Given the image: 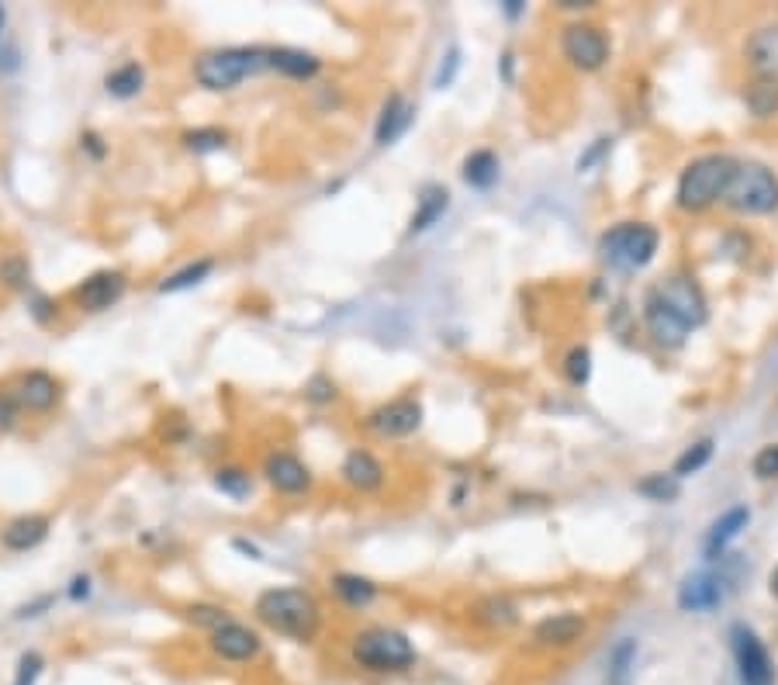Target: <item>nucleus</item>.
Returning <instances> with one entry per match:
<instances>
[{"label":"nucleus","mask_w":778,"mask_h":685,"mask_svg":"<svg viewBox=\"0 0 778 685\" xmlns=\"http://www.w3.org/2000/svg\"><path fill=\"white\" fill-rule=\"evenodd\" d=\"M253 613L267 630H274V634H281V637H291V641H298V644L315 641V634H319V627H322L319 599H315L308 589H298V585H281V589L260 592L253 602Z\"/></svg>","instance_id":"1"},{"label":"nucleus","mask_w":778,"mask_h":685,"mask_svg":"<svg viewBox=\"0 0 778 685\" xmlns=\"http://www.w3.org/2000/svg\"><path fill=\"white\" fill-rule=\"evenodd\" d=\"M737 160L727 153H706L699 160H692L682 170L675 187V205L689 215H702L713 205H720L723 194H727L730 180H734Z\"/></svg>","instance_id":"2"},{"label":"nucleus","mask_w":778,"mask_h":685,"mask_svg":"<svg viewBox=\"0 0 778 685\" xmlns=\"http://www.w3.org/2000/svg\"><path fill=\"white\" fill-rule=\"evenodd\" d=\"M270 70V56L263 45H229V49H208L194 59V80L205 90L225 94L236 90L243 80Z\"/></svg>","instance_id":"3"},{"label":"nucleus","mask_w":778,"mask_h":685,"mask_svg":"<svg viewBox=\"0 0 778 685\" xmlns=\"http://www.w3.org/2000/svg\"><path fill=\"white\" fill-rule=\"evenodd\" d=\"M350 658L357 668L374 675H398L409 672V668L419 661L415 654V644L409 641V634L395 627H367L353 637L350 644Z\"/></svg>","instance_id":"4"},{"label":"nucleus","mask_w":778,"mask_h":685,"mask_svg":"<svg viewBox=\"0 0 778 685\" xmlns=\"http://www.w3.org/2000/svg\"><path fill=\"white\" fill-rule=\"evenodd\" d=\"M661 232L647 222H619L599 236V257L613 270H644L657 257Z\"/></svg>","instance_id":"5"},{"label":"nucleus","mask_w":778,"mask_h":685,"mask_svg":"<svg viewBox=\"0 0 778 685\" xmlns=\"http://www.w3.org/2000/svg\"><path fill=\"white\" fill-rule=\"evenodd\" d=\"M723 205L737 215H772L778 212V177L765 163H737Z\"/></svg>","instance_id":"6"},{"label":"nucleus","mask_w":778,"mask_h":685,"mask_svg":"<svg viewBox=\"0 0 778 685\" xmlns=\"http://www.w3.org/2000/svg\"><path fill=\"white\" fill-rule=\"evenodd\" d=\"M654 291V298L682 322L685 329H699L702 322L709 319V301H706V291L699 288V281L692 274H668Z\"/></svg>","instance_id":"7"},{"label":"nucleus","mask_w":778,"mask_h":685,"mask_svg":"<svg viewBox=\"0 0 778 685\" xmlns=\"http://www.w3.org/2000/svg\"><path fill=\"white\" fill-rule=\"evenodd\" d=\"M730 651H734L740 685H775V661L765 641L747 623L730 627Z\"/></svg>","instance_id":"8"},{"label":"nucleus","mask_w":778,"mask_h":685,"mask_svg":"<svg viewBox=\"0 0 778 685\" xmlns=\"http://www.w3.org/2000/svg\"><path fill=\"white\" fill-rule=\"evenodd\" d=\"M561 52L564 59L581 73H595L609 63V39L599 25L588 21H571L561 32Z\"/></svg>","instance_id":"9"},{"label":"nucleus","mask_w":778,"mask_h":685,"mask_svg":"<svg viewBox=\"0 0 778 685\" xmlns=\"http://www.w3.org/2000/svg\"><path fill=\"white\" fill-rule=\"evenodd\" d=\"M364 426L381 440H398V436H412L422 426V402L412 395L395 398V402L377 405L374 412L364 419Z\"/></svg>","instance_id":"10"},{"label":"nucleus","mask_w":778,"mask_h":685,"mask_svg":"<svg viewBox=\"0 0 778 685\" xmlns=\"http://www.w3.org/2000/svg\"><path fill=\"white\" fill-rule=\"evenodd\" d=\"M128 291V277L122 274V270H97V274L83 277V281L73 288V305L80 308V312H108V308H115L118 301L125 298Z\"/></svg>","instance_id":"11"},{"label":"nucleus","mask_w":778,"mask_h":685,"mask_svg":"<svg viewBox=\"0 0 778 685\" xmlns=\"http://www.w3.org/2000/svg\"><path fill=\"white\" fill-rule=\"evenodd\" d=\"M263 478L281 495H305L315 485L312 468L298 454H287V450H274V454L263 457Z\"/></svg>","instance_id":"12"},{"label":"nucleus","mask_w":778,"mask_h":685,"mask_svg":"<svg viewBox=\"0 0 778 685\" xmlns=\"http://www.w3.org/2000/svg\"><path fill=\"white\" fill-rule=\"evenodd\" d=\"M208 644L218 658L232 661V665H246V661L260 658V651H263L260 634H256L253 627H246V623H239V620H225L222 627L211 630Z\"/></svg>","instance_id":"13"},{"label":"nucleus","mask_w":778,"mask_h":685,"mask_svg":"<svg viewBox=\"0 0 778 685\" xmlns=\"http://www.w3.org/2000/svg\"><path fill=\"white\" fill-rule=\"evenodd\" d=\"M14 398H18L21 412H35V416H42V412H52L59 405V398H63V381L52 378L49 371H42V367H32V371L18 374V381L11 385Z\"/></svg>","instance_id":"14"},{"label":"nucleus","mask_w":778,"mask_h":685,"mask_svg":"<svg viewBox=\"0 0 778 685\" xmlns=\"http://www.w3.org/2000/svg\"><path fill=\"white\" fill-rule=\"evenodd\" d=\"M723 596H727V585H723L720 575H713V571H692L678 585V609H685V613H709V609L720 606Z\"/></svg>","instance_id":"15"},{"label":"nucleus","mask_w":778,"mask_h":685,"mask_svg":"<svg viewBox=\"0 0 778 685\" xmlns=\"http://www.w3.org/2000/svg\"><path fill=\"white\" fill-rule=\"evenodd\" d=\"M588 634V620L578 613H554L547 620L536 623L533 641L536 647H550V651H564V647L581 644Z\"/></svg>","instance_id":"16"},{"label":"nucleus","mask_w":778,"mask_h":685,"mask_svg":"<svg viewBox=\"0 0 778 685\" xmlns=\"http://www.w3.org/2000/svg\"><path fill=\"white\" fill-rule=\"evenodd\" d=\"M49 530H52V519L45 513H21L0 530V544H4V551L25 554V551H35L39 544H45Z\"/></svg>","instance_id":"17"},{"label":"nucleus","mask_w":778,"mask_h":685,"mask_svg":"<svg viewBox=\"0 0 778 685\" xmlns=\"http://www.w3.org/2000/svg\"><path fill=\"white\" fill-rule=\"evenodd\" d=\"M644 326L651 333V340L657 346H664V350H678V346H685V340H689V329L654 298V291H647L644 298Z\"/></svg>","instance_id":"18"},{"label":"nucleus","mask_w":778,"mask_h":685,"mask_svg":"<svg viewBox=\"0 0 778 685\" xmlns=\"http://www.w3.org/2000/svg\"><path fill=\"white\" fill-rule=\"evenodd\" d=\"M744 59L758 77L778 80V21L775 25H761L751 32L744 45Z\"/></svg>","instance_id":"19"},{"label":"nucleus","mask_w":778,"mask_h":685,"mask_svg":"<svg viewBox=\"0 0 778 685\" xmlns=\"http://www.w3.org/2000/svg\"><path fill=\"white\" fill-rule=\"evenodd\" d=\"M412 122H415V108H412L409 101H405L402 94H391L388 101H384L381 115H377L374 142H377L381 149L395 146V142L412 129Z\"/></svg>","instance_id":"20"},{"label":"nucleus","mask_w":778,"mask_h":685,"mask_svg":"<svg viewBox=\"0 0 778 685\" xmlns=\"http://www.w3.org/2000/svg\"><path fill=\"white\" fill-rule=\"evenodd\" d=\"M339 478H343V485H350L353 492H377V488L384 485V464L377 461L370 450H350L343 461V468H339Z\"/></svg>","instance_id":"21"},{"label":"nucleus","mask_w":778,"mask_h":685,"mask_svg":"<svg viewBox=\"0 0 778 685\" xmlns=\"http://www.w3.org/2000/svg\"><path fill=\"white\" fill-rule=\"evenodd\" d=\"M450 212V191L443 184H426L415 201V212L409 218V236H422L433 225L443 222V215Z\"/></svg>","instance_id":"22"},{"label":"nucleus","mask_w":778,"mask_h":685,"mask_svg":"<svg viewBox=\"0 0 778 685\" xmlns=\"http://www.w3.org/2000/svg\"><path fill=\"white\" fill-rule=\"evenodd\" d=\"M747 523H751V509H747V506H730L727 513L716 519V523L709 526V533H706V544H702V547H706L709 561L723 557V551H727V547L734 544L740 533L747 530Z\"/></svg>","instance_id":"23"},{"label":"nucleus","mask_w":778,"mask_h":685,"mask_svg":"<svg viewBox=\"0 0 778 685\" xmlns=\"http://www.w3.org/2000/svg\"><path fill=\"white\" fill-rule=\"evenodd\" d=\"M270 56V70H277L287 80H312L319 77L322 59L312 56L305 49H291V45H277V49H267Z\"/></svg>","instance_id":"24"},{"label":"nucleus","mask_w":778,"mask_h":685,"mask_svg":"<svg viewBox=\"0 0 778 685\" xmlns=\"http://www.w3.org/2000/svg\"><path fill=\"white\" fill-rule=\"evenodd\" d=\"M460 177H464V184L474 187V191H492L498 184V177H502V163H498V156L492 149H474V153L464 160V167H460Z\"/></svg>","instance_id":"25"},{"label":"nucleus","mask_w":778,"mask_h":685,"mask_svg":"<svg viewBox=\"0 0 778 685\" xmlns=\"http://www.w3.org/2000/svg\"><path fill=\"white\" fill-rule=\"evenodd\" d=\"M744 108L754 122H772V118H778V80L754 77L744 90Z\"/></svg>","instance_id":"26"},{"label":"nucleus","mask_w":778,"mask_h":685,"mask_svg":"<svg viewBox=\"0 0 778 685\" xmlns=\"http://www.w3.org/2000/svg\"><path fill=\"white\" fill-rule=\"evenodd\" d=\"M329 589L336 592L339 602H346L350 609H367L377 599V585L364 575H353V571H339L329 578Z\"/></svg>","instance_id":"27"},{"label":"nucleus","mask_w":778,"mask_h":685,"mask_svg":"<svg viewBox=\"0 0 778 685\" xmlns=\"http://www.w3.org/2000/svg\"><path fill=\"white\" fill-rule=\"evenodd\" d=\"M104 90H108L111 97H118V101H132V97H139L142 90H146V66L135 63V59L115 66V70L104 77Z\"/></svg>","instance_id":"28"},{"label":"nucleus","mask_w":778,"mask_h":685,"mask_svg":"<svg viewBox=\"0 0 778 685\" xmlns=\"http://www.w3.org/2000/svg\"><path fill=\"white\" fill-rule=\"evenodd\" d=\"M211 270H215V260H211V257L191 260V263H184L180 270H173V274H166L163 281L156 284V291H160V295H177V291H191V288H198V284L208 281Z\"/></svg>","instance_id":"29"},{"label":"nucleus","mask_w":778,"mask_h":685,"mask_svg":"<svg viewBox=\"0 0 778 685\" xmlns=\"http://www.w3.org/2000/svg\"><path fill=\"white\" fill-rule=\"evenodd\" d=\"M640 647L633 637H623L609 651V685H633V668H637Z\"/></svg>","instance_id":"30"},{"label":"nucleus","mask_w":778,"mask_h":685,"mask_svg":"<svg viewBox=\"0 0 778 685\" xmlns=\"http://www.w3.org/2000/svg\"><path fill=\"white\" fill-rule=\"evenodd\" d=\"M713 454H716V440H713V436H702V440L692 443L689 450H682V454H678V461H675V468H671V474H675L678 481L692 478V474H699L709 461H713Z\"/></svg>","instance_id":"31"},{"label":"nucleus","mask_w":778,"mask_h":685,"mask_svg":"<svg viewBox=\"0 0 778 685\" xmlns=\"http://www.w3.org/2000/svg\"><path fill=\"white\" fill-rule=\"evenodd\" d=\"M637 492L644 495V499H651V502H675L678 495H682V481L675 478V474H664V471H654V474H647V478H640L637 481Z\"/></svg>","instance_id":"32"},{"label":"nucleus","mask_w":778,"mask_h":685,"mask_svg":"<svg viewBox=\"0 0 778 685\" xmlns=\"http://www.w3.org/2000/svg\"><path fill=\"white\" fill-rule=\"evenodd\" d=\"M211 481H215L218 492L229 495V499H236V502H246L249 495H253V474L246 468H218Z\"/></svg>","instance_id":"33"},{"label":"nucleus","mask_w":778,"mask_h":685,"mask_svg":"<svg viewBox=\"0 0 778 685\" xmlns=\"http://www.w3.org/2000/svg\"><path fill=\"white\" fill-rule=\"evenodd\" d=\"M180 142H184V149H191V153H222V149L229 146V132L215 129V125H205V129H187L180 135Z\"/></svg>","instance_id":"34"},{"label":"nucleus","mask_w":778,"mask_h":685,"mask_svg":"<svg viewBox=\"0 0 778 685\" xmlns=\"http://www.w3.org/2000/svg\"><path fill=\"white\" fill-rule=\"evenodd\" d=\"M564 378L578 388L588 385V378H592V350L588 346H574L568 357H564Z\"/></svg>","instance_id":"35"},{"label":"nucleus","mask_w":778,"mask_h":685,"mask_svg":"<svg viewBox=\"0 0 778 685\" xmlns=\"http://www.w3.org/2000/svg\"><path fill=\"white\" fill-rule=\"evenodd\" d=\"M187 620L194 623V627H205L208 634L215 627H222L225 620H232V613L225 606H211V602H198V606L187 609Z\"/></svg>","instance_id":"36"},{"label":"nucleus","mask_w":778,"mask_h":685,"mask_svg":"<svg viewBox=\"0 0 778 685\" xmlns=\"http://www.w3.org/2000/svg\"><path fill=\"white\" fill-rule=\"evenodd\" d=\"M0 281L7 288H32V270H28V260L25 257H4L0 260Z\"/></svg>","instance_id":"37"},{"label":"nucleus","mask_w":778,"mask_h":685,"mask_svg":"<svg viewBox=\"0 0 778 685\" xmlns=\"http://www.w3.org/2000/svg\"><path fill=\"white\" fill-rule=\"evenodd\" d=\"M45 672V658L39 651H25L18 658V668H14V682L11 685H39Z\"/></svg>","instance_id":"38"},{"label":"nucleus","mask_w":778,"mask_h":685,"mask_svg":"<svg viewBox=\"0 0 778 685\" xmlns=\"http://www.w3.org/2000/svg\"><path fill=\"white\" fill-rule=\"evenodd\" d=\"M460 66H464V52H460V45H450L447 56L440 59V66H436V77H433V87L436 90H447L453 80H457Z\"/></svg>","instance_id":"39"},{"label":"nucleus","mask_w":778,"mask_h":685,"mask_svg":"<svg viewBox=\"0 0 778 685\" xmlns=\"http://www.w3.org/2000/svg\"><path fill=\"white\" fill-rule=\"evenodd\" d=\"M609 153H613V135H602V139H595L592 146H588L585 153L578 156V163H574V170H578V173H592L602 160H606Z\"/></svg>","instance_id":"40"},{"label":"nucleus","mask_w":778,"mask_h":685,"mask_svg":"<svg viewBox=\"0 0 778 685\" xmlns=\"http://www.w3.org/2000/svg\"><path fill=\"white\" fill-rule=\"evenodd\" d=\"M751 471H754V478H761V481L778 478V443H768V447H761L758 454H754Z\"/></svg>","instance_id":"41"},{"label":"nucleus","mask_w":778,"mask_h":685,"mask_svg":"<svg viewBox=\"0 0 778 685\" xmlns=\"http://www.w3.org/2000/svg\"><path fill=\"white\" fill-rule=\"evenodd\" d=\"M305 398H308V402H315V405L336 402V381L326 378V374H315V378L305 385Z\"/></svg>","instance_id":"42"},{"label":"nucleus","mask_w":778,"mask_h":685,"mask_svg":"<svg viewBox=\"0 0 778 685\" xmlns=\"http://www.w3.org/2000/svg\"><path fill=\"white\" fill-rule=\"evenodd\" d=\"M18 419H21V405H18V398H14V391L11 388H0V429H14L18 426Z\"/></svg>","instance_id":"43"},{"label":"nucleus","mask_w":778,"mask_h":685,"mask_svg":"<svg viewBox=\"0 0 778 685\" xmlns=\"http://www.w3.org/2000/svg\"><path fill=\"white\" fill-rule=\"evenodd\" d=\"M481 613H492L488 620L498 623V627H505V623H516V606H512L509 599H488L485 606H481Z\"/></svg>","instance_id":"44"},{"label":"nucleus","mask_w":778,"mask_h":685,"mask_svg":"<svg viewBox=\"0 0 778 685\" xmlns=\"http://www.w3.org/2000/svg\"><path fill=\"white\" fill-rule=\"evenodd\" d=\"M80 149L90 156V160H104V156H108V146H104V139L97 132H83L80 135Z\"/></svg>","instance_id":"45"},{"label":"nucleus","mask_w":778,"mask_h":685,"mask_svg":"<svg viewBox=\"0 0 778 685\" xmlns=\"http://www.w3.org/2000/svg\"><path fill=\"white\" fill-rule=\"evenodd\" d=\"M90 596V578L87 575H77L73 578V589H70V599H87Z\"/></svg>","instance_id":"46"},{"label":"nucleus","mask_w":778,"mask_h":685,"mask_svg":"<svg viewBox=\"0 0 778 685\" xmlns=\"http://www.w3.org/2000/svg\"><path fill=\"white\" fill-rule=\"evenodd\" d=\"M45 606H52V596H42L39 602H32V606H25L18 613V620H25V616H39V609H45Z\"/></svg>","instance_id":"47"},{"label":"nucleus","mask_w":778,"mask_h":685,"mask_svg":"<svg viewBox=\"0 0 778 685\" xmlns=\"http://www.w3.org/2000/svg\"><path fill=\"white\" fill-rule=\"evenodd\" d=\"M502 11L509 14V18H519V14H523L526 7H523V0H505V7H502Z\"/></svg>","instance_id":"48"},{"label":"nucleus","mask_w":778,"mask_h":685,"mask_svg":"<svg viewBox=\"0 0 778 685\" xmlns=\"http://www.w3.org/2000/svg\"><path fill=\"white\" fill-rule=\"evenodd\" d=\"M236 547H239V551H246L249 557H260V551H256L253 544H246V540H236Z\"/></svg>","instance_id":"49"},{"label":"nucleus","mask_w":778,"mask_h":685,"mask_svg":"<svg viewBox=\"0 0 778 685\" xmlns=\"http://www.w3.org/2000/svg\"><path fill=\"white\" fill-rule=\"evenodd\" d=\"M772 596L778 599V568L772 571Z\"/></svg>","instance_id":"50"},{"label":"nucleus","mask_w":778,"mask_h":685,"mask_svg":"<svg viewBox=\"0 0 778 685\" xmlns=\"http://www.w3.org/2000/svg\"><path fill=\"white\" fill-rule=\"evenodd\" d=\"M4 25H7V11H4V4H0V32H4Z\"/></svg>","instance_id":"51"}]
</instances>
